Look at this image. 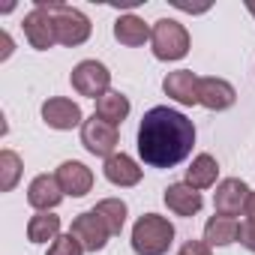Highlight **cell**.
<instances>
[{"mask_svg":"<svg viewBox=\"0 0 255 255\" xmlns=\"http://www.w3.org/2000/svg\"><path fill=\"white\" fill-rule=\"evenodd\" d=\"M63 201V189L54 174H36L27 186V204L39 213H51Z\"/></svg>","mask_w":255,"mask_h":255,"instance_id":"obj_12","label":"cell"},{"mask_svg":"<svg viewBox=\"0 0 255 255\" xmlns=\"http://www.w3.org/2000/svg\"><path fill=\"white\" fill-rule=\"evenodd\" d=\"M177 255H213V252H210V246L204 240H186Z\"/></svg>","mask_w":255,"mask_h":255,"instance_id":"obj_26","label":"cell"},{"mask_svg":"<svg viewBox=\"0 0 255 255\" xmlns=\"http://www.w3.org/2000/svg\"><path fill=\"white\" fill-rule=\"evenodd\" d=\"M93 210H96V216L108 225L111 237L123 231V225H126V201H120V198H102Z\"/></svg>","mask_w":255,"mask_h":255,"instance_id":"obj_22","label":"cell"},{"mask_svg":"<svg viewBox=\"0 0 255 255\" xmlns=\"http://www.w3.org/2000/svg\"><path fill=\"white\" fill-rule=\"evenodd\" d=\"M42 120L51 126V129H60V132L75 129V126L84 123V120H81V105L72 102V99H66V96H51V99H45V102H42Z\"/></svg>","mask_w":255,"mask_h":255,"instance_id":"obj_10","label":"cell"},{"mask_svg":"<svg viewBox=\"0 0 255 255\" xmlns=\"http://www.w3.org/2000/svg\"><path fill=\"white\" fill-rule=\"evenodd\" d=\"M234 99H237V90L225 78H201L198 81V105H204L207 111H225L234 105Z\"/></svg>","mask_w":255,"mask_h":255,"instance_id":"obj_14","label":"cell"},{"mask_svg":"<svg viewBox=\"0 0 255 255\" xmlns=\"http://www.w3.org/2000/svg\"><path fill=\"white\" fill-rule=\"evenodd\" d=\"M240 243H243L249 252H255V219H246V222L240 225Z\"/></svg>","mask_w":255,"mask_h":255,"instance_id":"obj_25","label":"cell"},{"mask_svg":"<svg viewBox=\"0 0 255 255\" xmlns=\"http://www.w3.org/2000/svg\"><path fill=\"white\" fill-rule=\"evenodd\" d=\"M12 54V39H9V33H3V54H0V60H6Z\"/></svg>","mask_w":255,"mask_h":255,"instance_id":"obj_28","label":"cell"},{"mask_svg":"<svg viewBox=\"0 0 255 255\" xmlns=\"http://www.w3.org/2000/svg\"><path fill=\"white\" fill-rule=\"evenodd\" d=\"M249 186L240 180V177H225L216 183V192H213V207L219 216H240V210L246 207V198H249Z\"/></svg>","mask_w":255,"mask_h":255,"instance_id":"obj_9","label":"cell"},{"mask_svg":"<svg viewBox=\"0 0 255 255\" xmlns=\"http://www.w3.org/2000/svg\"><path fill=\"white\" fill-rule=\"evenodd\" d=\"M174 243V225L159 213H144L132 225V249L135 255H165Z\"/></svg>","mask_w":255,"mask_h":255,"instance_id":"obj_2","label":"cell"},{"mask_svg":"<svg viewBox=\"0 0 255 255\" xmlns=\"http://www.w3.org/2000/svg\"><path fill=\"white\" fill-rule=\"evenodd\" d=\"M162 201H165V207H168L174 216H195V213L201 210V204H204L201 192L192 189L186 180H183V183H171V186L165 189Z\"/></svg>","mask_w":255,"mask_h":255,"instance_id":"obj_15","label":"cell"},{"mask_svg":"<svg viewBox=\"0 0 255 255\" xmlns=\"http://www.w3.org/2000/svg\"><path fill=\"white\" fill-rule=\"evenodd\" d=\"M150 48L156 60H180L189 54V33L174 18H159L150 33Z\"/></svg>","mask_w":255,"mask_h":255,"instance_id":"obj_4","label":"cell"},{"mask_svg":"<svg viewBox=\"0 0 255 255\" xmlns=\"http://www.w3.org/2000/svg\"><path fill=\"white\" fill-rule=\"evenodd\" d=\"M243 213H246V219H255V189L249 192V198H246V207H243Z\"/></svg>","mask_w":255,"mask_h":255,"instance_id":"obj_27","label":"cell"},{"mask_svg":"<svg viewBox=\"0 0 255 255\" xmlns=\"http://www.w3.org/2000/svg\"><path fill=\"white\" fill-rule=\"evenodd\" d=\"M93 114L102 117L105 123L117 126V123H123L126 117H129V99H126L120 90H108V93H102L96 99V111Z\"/></svg>","mask_w":255,"mask_h":255,"instance_id":"obj_20","label":"cell"},{"mask_svg":"<svg viewBox=\"0 0 255 255\" xmlns=\"http://www.w3.org/2000/svg\"><path fill=\"white\" fill-rule=\"evenodd\" d=\"M36 6H42V9L51 12V18H54V33H57V42H60V45L75 48V45H81V42L90 39L93 24H90V18H87L81 9L66 6V3H48V0H36Z\"/></svg>","mask_w":255,"mask_h":255,"instance_id":"obj_3","label":"cell"},{"mask_svg":"<svg viewBox=\"0 0 255 255\" xmlns=\"http://www.w3.org/2000/svg\"><path fill=\"white\" fill-rule=\"evenodd\" d=\"M69 81H72V90H75L78 96H90V99H99L102 93L111 90V72H108V66L99 63V60H81V63L72 69Z\"/></svg>","mask_w":255,"mask_h":255,"instance_id":"obj_5","label":"cell"},{"mask_svg":"<svg viewBox=\"0 0 255 255\" xmlns=\"http://www.w3.org/2000/svg\"><path fill=\"white\" fill-rule=\"evenodd\" d=\"M60 237V216L54 213H36L27 222V240L30 243H54Z\"/></svg>","mask_w":255,"mask_h":255,"instance_id":"obj_21","label":"cell"},{"mask_svg":"<svg viewBox=\"0 0 255 255\" xmlns=\"http://www.w3.org/2000/svg\"><path fill=\"white\" fill-rule=\"evenodd\" d=\"M246 9H249V15L255 18V0H249V3H246Z\"/></svg>","mask_w":255,"mask_h":255,"instance_id":"obj_29","label":"cell"},{"mask_svg":"<svg viewBox=\"0 0 255 255\" xmlns=\"http://www.w3.org/2000/svg\"><path fill=\"white\" fill-rule=\"evenodd\" d=\"M48 255H84V246H81L72 234H60V237L48 246Z\"/></svg>","mask_w":255,"mask_h":255,"instance_id":"obj_24","label":"cell"},{"mask_svg":"<svg viewBox=\"0 0 255 255\" xmlns=\"http://www.w3.org/2000/svg\"><path fill=\"white\" fill-rule=\"evenodd\" d=\"M240 240V222L234 216H219L213 213L204 225V243L207 246H231Z\"/></svg>","mask_w":255,"mask_h":255,"instance_id":"obj_17","label":"cell"},{"mask_svg":"<svg viewBox=\"0 0 255 255\" xmlns=\"http://www.w3.org/2000/svg\"><path fill=\"white\" fill-rule=\"evenodd\" d=\"M54 177H57L63 195H72V198H81V195H87L93 189V171L84 162H78V159L60 162V168L54 171Z\"/></svg>","mask_w":255,"mask_h":255,"instance_id":"obj_11","label":"cell"},{"mask_svg":"<svg viewBox=\"0 0 255 255\" xmlns=\"http://www.w3.org/2000/svg\"><path fill=\"white\" fill-rule=\"evenodd\" d=\"M81 144H84V150L93 153V156H102V159L114 156V153H117V126L105 123V120L96 117V114L87 117V120L81 123Z\"/></svg>","mask_w":255,"mask_h":255,"instance_id":"obj_6","label":"cell"},{"mask_svg":"<svg viewBox=\"0 0 255 255\" xmlns=\"http://www.w3.org/2000/svg\"><path fill=\"white\" fill-rule=\"evenodd\" d=\"M69 234L84 246V252H99V249H105V243H108V237H111L108 225L96 216V210H84V213H78V216L72 219Z\"/></svg>","mask_w":255,"mask_h":255,"instance_id":"obj_7","label":"cell"},{"mask_svg":"<svg viewBox=\"0 0 255 255\" xmlns=\"http://www.w3.org/2000/svg\"><path fill=\"white\" fill-rule=\"evenodd\" d=\"M102 174H105V180L108 183H114V186H135L138 180H141V168H138V162L132 159V156H126V153H114V156H108L105 159V165H102Z\"/></svg>","mask_w":255,"mask_h":255,"instance_id":"obj_16","label":"cell"},{"mask_svg":"<svg viewBox=\"0 0 255 255\" xmlns=\"http://www.w3.org/2000/svg\"><path fill=\"white\" fill-rule=\"evenodd\" d=\"M198 81L201 78L192 69H177L162 78V90L165 96H171L180 105H198Z\"/></svg>","mask_w":255,"mask_h":255,"instance_id":"obj_13","label":"cell"},{"mask_svg":"<svg viewBox=\"0 0 255 255\" xmlns=\"http://www.w3.org/2000/svg\"><path fill=\"white\" fill-rule=\"evenodd\" d=\"M21 180V156L15 150H0V192H12Z\"/></svg>","mask_w":255,"mask_h":255,"instance_id":"obj_23","label":"cell"},{"mask_svg":"<svg viewBox=\"0 0 255 255\" xmlns=\"http://www.w3.org/2000/svg\"><path fill=\"white\" fill-rule=\"evenodd\" d=\"M150 33H153V27H147L144 18H138V15H120V18L114 21V39H117L120 45L138 48V45L150 42Z\"/></svg>","mask_w":255,"mask_h":255,"instance_id":"obj_18","label":"cell"},{"mask_svg":"<svg viewBox=\"0 0 255 255\" xmlns=\"http://www.w3.org/2000/svg\"><path fill=\"white\" fill-rule=\"evenodd\" d=\"M216 177H219V162L210 156V153H198L195 159H192V165L186 168V183L192 186V189H210V186H216Z\"/></svg>","mask_w":255,"mask_h":255,"instance_id":"obj_19","label":"cell"},{"mask_svg":"<svg viewBox=\"0 0 255 255\" xmlns=\"http://www.w3.org/2000/svg\"><path fill=\"white\" fill-rule=\"evenodd\" d=\"M21 27H24V39H27L36 51H48V48L57 42L54 18H51V12H48V9H42V6H33V9L24 15Z\"/></svg>","mask_w":255,"mask_h":255,"instance_id":"obj_8","label":"cell"},{"mask_svg":"<svg viewBox=\"0 0 255 255\" xmlns=\"http://www.w3.org/2000/svg\"><path fill=\"white\" fill-rule=\"evenodd\" d=\"M195 144V123L168 105H156L141 117L138 126V156L150 168L180 165Z\"/></svg>","mask_w":255,"mask_h":255,"instance_id":"obj_1","label":"cell"}]
</instances>
